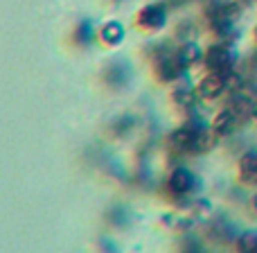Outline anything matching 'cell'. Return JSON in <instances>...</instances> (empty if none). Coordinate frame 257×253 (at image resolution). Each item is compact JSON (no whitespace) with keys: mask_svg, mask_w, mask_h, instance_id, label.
Masks as SVG:
<instances>
[{"mask_svg":"<svg viewBox=\"0 0 257 253\" xmlns=\"http://www.w3.org/2000/svg\"><path fill=\"white\" fill-rule=\"evenodd\" d=\"M199 129L201 127H192L185 125L181 129L169 136V147L176 151H187V154H194V147H196V138H199Z\"/></svg>","mask_w":257,"mask_h":253,"instance_id":"obj_4","label":"cell"},{"mask_svg":"<svg viewBox=\"0 0 257 253\" xmlns=\"http://www.w3.org/2000/svg\"><path fill=\"white\" fill-rule=\"evenodd\" d=\"M237 253H257V231H246L237 237Z\"/></svg>","mask_w":257,"mask_h":253,"instance_id":"obj_11","label":"cell"},{"mask_svg":"<svg viewBox=\"0 0 257 253\" xmlns=\"http://www.w3.org/2000/svg\"><path fill=\"white\" fill-rule=\"evenodd\" d=\"M239 174L244 183H257V151H248L241 156Z\"/></svg>","mask_w":257,"mask_h":253,"instance_id":"obj_9","label":"cell"},{"mask_svg":"<svg viewBox=\"0 0 257 253\" xmlns=\"http://www.w3.org/2000/svg\"><path fill=\"white\" fill-rule=\"evenodd\" d=\"M235 57L226 45H212L205 52V66L210 68V72H221V75H230Z\"/></svg>","mask_w":257,"mask_h":253,"instance_id":"obj_2","label":"cell"},{"mask_svg":"<svg viewBox=\"0 0 257 253\" xmlns=\"http://www.w3.org/2000/svg\"><path fill=\"white\" fill-rule=\"evenodd\" d=\"M253 120H257V102H255V113H253Z\"/></svg>","mask_w":257,"mask_h":253,"instance_id":"obj_14","label":"cell"},{"mask_svg":"<svg viewBox=\"0 0 257 253\" xmlns=\"http://www.w3.org/2000/svg\"><path fill=\"white\" fill-rule=\"evenodd\" d=\"M102 41H106V43L115 45L122 41V36H124V27L120 25V23H106V25L102 27Z\"/></svg>","mask_w":257,"mask_h":253,"instance_id":"obj_10","label":"cell"},{"mask_svg":"<svg viewBox=\"0 0 257 253\" xmlns=\"http://www.w3.org/2000/svg\"><path fill=\"white\" fill-rule=\"evenodd\" d=\"M228 111H232L237 118H239V122L244 125L246 120H253V113H255V100L248 98V95H232L230 102H228Z\"/></svg>","mask_w":257,"mask_h":253,"instance_id":"obj_6","label":"cell"},{"mask_svg":"<svg viewBox=\"0 0 257 253\" xmlns=\"http://www.w3.org/2000/svg\"><path fill=\"white\" fill-rule=\"evenodd\" d=\"M174 100H176L181 107H185V109H190L192 104H194V91H190V89H181V91H176L174 93Z\"/></svg>","mask_w":257,"mask_h":253,"instance_id":"obj_12","label":"cell"},{"mask_svg":"<svg viewBox=\"0 0 257 253\" xmlns=\"http://www.w3.org/2000/svg\"><path fill=\"white\" fill-rule=\"evenodd\" d=\"M239 125H241V122H239V118H237L232 111H228V109H223V111L219 113L217 118H214L212 129L219 133V136H230V133L235 131V129L239 127Z\"/></svg>","mask_w":257,"mask_h":253,"instance_id":"obj_8","label":"cell"},{"mask_svg":"<svg viewBox=\"0 0 257 253\" xmlns=\"http://www.w3.org/2000/svg\"><path fill=\"white\" fill-rule=\"evenodd\" d=\"M253 208H255V210H257V195H255V197H253Z\"/></svg>","mask_w":257,"mask_h":253,"instance_id":"obj_13","label":"cell"},{"mask_svg":"<svg viewBox=\"0 0 257 253\" xmlns=\"http://www.w3.org/2000/svg\"><path fill=\"white\" fill-rule=\"evenodd\" d=\"M165 23V9L160 5H147L140 14H138V25L145 30H158Z\"/></svg>","mask_w":257,"mask_h":253,"instance_id":"obj_7","label":"cell"},{"mask_svg":"<svg viewBox=\"0 0 257 253\" xmlns=\"http://www.w3.org/2000/svg\"><path fill=\"white\" fill-rule=\"evenodd\" d=\"M230 89L228 84V75H221V72H210L208 77H203L196 89V95L203 100H217L219 95H223Z\"/></svg>","mask_w":257,"mask_h":253,"instance_id":"obj_3","label":"cell"},{"mask_svg":"<svg viewBox=\"0 0 257 253\" xmlns=\"http://www.w3.org/2000/svg\"><path fill=\"white\" fill-rule=\"evenodd\" d=\"M185 68H187V63L183 61V57H181L178 50L176 52L160 54V59L156 61V72H158V77L165 79V81H172V79H176V77H181Z\"/></svg>","mask_w":257,"mask_h":253,"instance_id":"obj_1","label":"cell"},{"mask_svg":"<svg viewBox=\"0 0 257 253\" xmlns=\"http://www.w3.org/2000/svg\"><path fill=\"white\" fill-rule=\"evenodd\" d=\"M196 186V179L190 170L185 167H176L172 174H169V190L174 192L176 197H185L194 190Z\"/></svg>","mask_w":257,"mask_h":253,"instance_id":"obj_5","label":"cell"}]
</instances>
